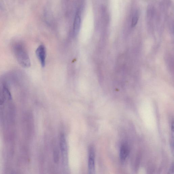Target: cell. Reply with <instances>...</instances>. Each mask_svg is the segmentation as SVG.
<instances>
[{
	"label": "cell",
	"instance_id": "1",
	"mask_svg": "<svg viewBox=\"0 0 174 174\" xmlns=\"http://www.w3.org/2000/svg\"><path fill=\"white\" fill-rule=\"evenodd\" d=\"M13 51L17 61L21 67L25 68L30 67V58L23 43L18 42L15 44L13 46Z\"/></svg>",
	"mask_w": 174,
	"mask_h": 174
},
{
	"label": "cell",
	"instance_id": "2",
	"mask_svg": "<svg viewBox=\"0 0 174 174\" xmlns=\"http://www.w3.org/2000/svg\"><path fill=\"white\" fill-rule=\"evenodd\" d=\"M12 100L9 85L6 78H0V105H3L6 101Z\"/></svg>",
	"mask_w": 174,
	"mask_h": 174
},
{
	"label": "cell",
	"instance_id": "3",
	"mask_svg": "<svg viewBox=\"0 0 174 174\" xmlns=\"http://www.w3.org/2000/svg\"><path fill=\"white\" fill-rule=\"evenodd\" d=\"M89 157L88 160V171L89 174H94L95 172V150L94 147L91 146L89 149Z\"/></svg>",
	"mask_w": 174,
	"mask_h": 174
},
{
	"label": "cell",
	"instance_id": "4",
	"mask_svg": "<svg viewBox=\"0 0 174 174\" xmlns=\"http://www.w3.org/2000/svg\"><path fill=\"white\" fill-rule=\"evenodd\" d=\"M60 146L62 156L63 163L65 164L67 162V146L65 137L63 134H61L60 136Z\"/></svg>",
	"mask_w": 174,
	"mask_h": 174
},
{
	"label": "cell",
	"instance_id": "5",
	"mask_svg": "<svg viewBox=\"0 0 174 174\" xmlns=\"http://www.w3.org/2000/svg\"><path fill=\"white\" fill-rule=\"evenodd\" d=\"M36 53L41 66L44 67L45 64L46 56V50L44 46L43 45L39 46L36 50Z\"/></svg>",
	"mask_w": 174,
	"mask_h": 174
},
{
	"label": "cell",
	"instance_id": "6",
	"mask_svg": "<svg viewBox=\"0 0 174 174\" xmlns=\"http://www.w3.org/2000/svg\"><path fill=\"white\" fill-rule=\"evenodd\" d=\"M80 11L78 10L75 17L73 24V32L75 36H77L80 31L81 18Z\"/></svg>",
	"mask_w": 174,
	"mask_h": 174
},
{
	"label": "cell",
	"instance_id": "7",
	"mask_svg": "<svg viewBox=\"0 0 174 174\" xmlns=\"http://www.w3.org/2000/svg\"><path fill=\"white\" fill-rule=\"evenodd\" d=\"M130 153L129 146L126 144H124L121 147L120 151V158L121 161H124L128 156Z\"/></svg>",
	"mask_w": 174,
	"mask_h": 174
},
{
	"label": "cell",
	"instance_id": "8",
	"mask_svg": "<svg viewBox=\"0 0 174 174\" xmlns=\"http://www.w3.org/2000/svg\"><path fill=\"white\" fill-rule=\"evenodd\" d=\"M138 11H136L135 12V13L134 14L132 19V26L133 27L136 25L137 23L138 22Z\"/></svg>",
	"mask_w": 174,
	"mask_h": 174
},
{
	"label": "cell",
	"instance_id": "9",
	"mask_svg": "<svg viewBox=\"0 0 174 174\" xmlns=\"http://www.w3.org/2000/svg\"><path fill=\"white\" fill-rule=\"evenodd\" d=\"M54 160L56 163H57L59 160V155L58 152L55 151L53 153Z\"/></svg>",
	"mask_w": 174,
	"mask_h": 174
}]
</instances>
